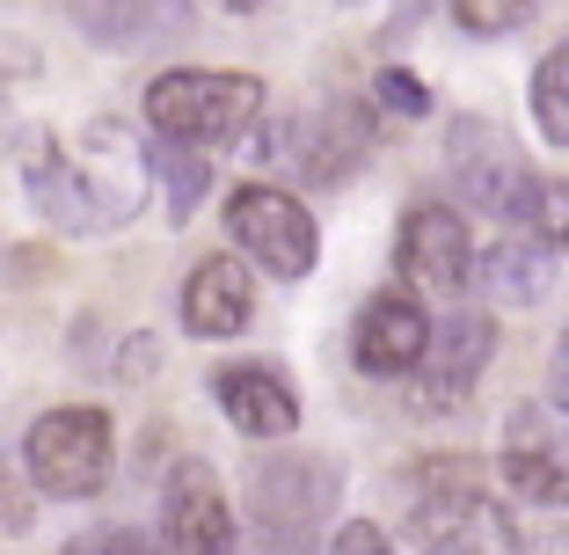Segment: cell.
I'll return each mask as SVG.
<instances>
[{
	"mask_svg": "<svg viewBox=\"0 0 569 555\" xmlns=\"http://www.w3.org/2000/svg\"><path fill=\"white\" fill-rule=\"evenodd\" d=\"M147 118L161 139L183 147H227L263 118V81L256 73H212V67H176L147 88Z\"/></svg>",
	"mask_w": 569,
	"mask_h": 555,
	"instance_id": "1",
	"label": "cell"
},
{
	"mask_svg": "<svg viewBox=\"0 0 569 555\" xmlns=\"http://www.w3.org/2000/svg\"><path fill=\"white\" fill-rule=\"evenodd\" d=\"M336 460L321 454H270L256 460V483H249V534H263L270 548L284 555H307L321 534V519L336 512Z\"/></svg>",
	"mask_w": 569,
	"mask_h": 555,
	"instance_id": "2",
	"label": "cell"
},
{
	"mask_svg": "<svg viewBox=\"0 0 569 555\" xmlns=\"http://www.w3.org/2000/svg\"><path fill=\"white\" fill-rule=\"evenodd\" d=\"M22 468L44 497H96L118 468V438H110V417L102 409H44L22 438Z\"/></svg>",
	"mask_w": 569,
	"mask_h": 555,
	"instance_id": "3",
	"label": "cell"
},
{
	"mask_svg": "<svg viewBox=\"0 0 569 555\" xmlns=\"http://www.w3.org/2000/svg\"><path fill=\"white\" fill-rule=\"evenodd\" d=\"M409 541L417 555H519V526L497 497H482L460 475H431L409 505Z\"/></svg>",
	"mask_w": 569,
	"mask_h": 555,
	"instance_id": "4",
	"label": "cell"
},
{
	"mask_svg": "<svg viewBox=\"0 0 569 555\" xmlns=\"http://www.w3.org/2000/svg\"><path fill=\"white\" fill-rule=\"evenodd\" d=\"M446 169H452L460 205H475V212H489V219H519V227H533L540 184H533V169L519 161V147H511L497 125H482V118H460V125H452Z\"/></svg>",
	"mask_w": 569,
	"mask_h": 555,
	"instance_id": "5",
	"label": "cell"
},
{
	"mask_svg": "<svg viewBox=\"0 0 569 555\" xmlns=\"http://www.w3.org/2000/svg\"><path fill=\"white\" fill-rule=\"evenodd\" d=\"M227 235L270 278H307L321 256V235H315V219H307V205L278 184H241L227 198Z\"/></svg>",
	"mask_w": 569,
	"mask_h": 555,
	"instance_id": "6",
	"label": "cell"
},
{
	"mask_svg": "<svg viewBox=\"0 0 569 555\" xmlns=\"http://www.w3.org/2000/svg\"><path fill=\"white\" fill-rule=\"evenodd\" d=\"M503 483L533 505H569V409L562 403H526L503 424Z\"/></svg>",
	"mask_w": 569,
	"mask_h": 555,
	"instance_id": "7",
	"label": "cell"
},
{
	"mask_svg": "<svg viewBox=\"0 0 569 555\" xmlns=\"http://www.w3.org/2000/svg\"><path fill=\"white\" fill-rule=\"evenodd\" d=\"M161 541L176 555H234L241 526L227 512V489L204 460H176L161 483Z\"/></svg>",
	"mask_w": 569,
	"mask_h": 555,
	"instance_id": "8",
	"label": "cell"
},
{
	"mask_svg": "<svg viewBox=\"0 0 569 555\" xmlns=\"http://www.w3.org/2000/svg\"><path fill=\"white\" fill-rule=\"evenodd\" d=\"M489 358H497V321L489 315H446L431 329L423 366H417V409H431V417L460 409L475 395V380H482Z\"/></svg>",
	"mask_w": 569,
	"mask_h": 555,
	"instance_id": "9",
	"label": "cell"
},
{
	"mask_svg": "<svg viewBox=\"0 0 569 555\" xmlns=\"http://www.w3.org/2000/svg\"><path fill=\"white\" fill-rule=\"evenodd\" d=\"M395 264H402L409 286H431V293L475 286L468 219L452 212V205H409V212H402V235H395Z\"/></svg>",
	"mask_w": 569,
	"mask_h": 555,
	"instance_id": "10",
	"label": "cell"
},
{
	"mask_svg": "<svg viewBox=\"0 0 569 555\" xmlns=\"http://www.w3.org/2000/svg\"><path fill=\"white\" fill-rule=\"evenodd\" d=\"M431 329L438 321L423 315L417 293H372L366 315H358V329H351V358L372 373V380H402V373L423 366Z\"/></svg>",
	"mask_w": 569,
	"mask_h": 555,
	"instance_id": "11",
	"label": "cell"
},
{
	"mask_svg": "<svg viewBox=\"0 0 569 555\" xmlns=\"http://www.w3.org/2000/svg\"><path fill=\"white\" fill-rule=\"evenodd\" d=\"M212 395L227 409V424L249 438H292L300 432V395L270 358H234V366L212 373Z\"/></svg>",
	"mask_w": 569,
	"mask_h": 555,
	"instance_id": "12",
	"label": "cell"
},
{
	"mask_svg": "<svg viewBox=\"0 0 569 555\" xmlns=\"http://www.w3.org/2000/svg\"><path fill=\"white\" fill-rule=\"evenodd\" d=\"M73 30L102 51H147V44H176L190 37V0H67Z\"/></svg>",
	"mask_w": 569,
	"mask_h": 555,
	"instance_id": "13",
	"label": "cell"
},
{
	"mask_svg": "<svg viewBox=\"0 0 569 555\" xmlns=\"http://www.w3.org/2000/svg\"><path fill=\"white\" fill-rule=\"evenodd\" d=\"M249 315H256L249 264H234V256H204V264L183 278V329H190V337H204V344L241 337Z\"/></svg>",
	"mask_w": 569,
	"mask_h": 555,
	"instance_id": "14",
	"label": "cell"
},
{
	"mask_svg": "<svg viewBox=\"0 0 569 555\" xmlns=\"http://www.w3.org/2000/svg\"><path fill=\"white\" fill-rule=\"evenodd\" d=\"M372 147V125L358 118L351 102H329V110H315V118L300 125V161L292 169H307L315 184H343V176L366 161Z\"/></svg>",
	"mask_w": 569,
	"mask_h": 555,
	"instance_id": "15",
	"label": "cell"
},
{
	"mask_svg": "<svg viewBox=\"0 0 569 555\" xmlns=\"http://www.w3.org/2000/svg\"><path fill=\"white\" fill-rule=\"evenodd\" d=\"M475 286L497 307H533L540 293H548V256H540L533 241H497V249L475 264Z\"/></svg>",
	"mask_w": 569,
	"mask_h": 555,
	"instance_id": "16",
	"label": "cell"
},
{
	"mask_svg": "<svg viewBox=\"0 0 569 555\" xmlns=\"http://www.w3.org/2000/svg\"><path fill=\"white\" fill-rule=\"evenodd\" d=\"M153 169H161V190H168V212L176 219H190L204 205V190H212L204 147H183V139H161V147H153Z\"/></svg>",
	"mask_w": 569,
	"mask_h": 555,
	"instance_id": "17",
	"label": "cell"
},
{
	"mask_svg": "<svg viewBox=\"0 0 569 555\" xmlns=\"http://www.w3.org/2000/svg\"><path fill=\"white\" fill-rule=\"evenodd\" d=\"M533 125L548 147H569V37L533 67Z\"/></svg>",
	"mask_w": 569,
	"mask_h": 555,
	"instance_id": "18",
	"label": "cell"
},
{
	"mask_svg": "<svg viewBox=\"0 0 569 555\" xmlns=\"http://www.w3.org/2000/svg\"><path fill=\"white\" fill-rule=\"evenodd\" d=\"M452 16H460L468 37H503V30H519V22L533 16V0H452Z\"/></svg>",
	"mask_w": 569,
	"mask_h": 555,
	"instance_id": "19",
	"label": "cell"
},
{
	"mask_svg": "<svg viewBox=\"0 0 569 555\" xmlns=\"http://www.w3.org/2000/svg\"><path fill=\"white\" fill-rule=\"evenodd\" d=\"M372 96H380L395 118H423V110H431V88H423L417 73H402V67H387L380 81H372Z\"/></svg>",
	"mask_w": 569,
	"mask_h": 555,
	"instance_id": "20",
	"label": "cell"
},
{
	"mask_svg": "<svg viewBox=\"0 0 569 555\" xmlns=\"http://www.w3.org/2000/svg\"><path fill=\"white\" fill-rule=\"evenodd\" d=\"M59 555H153V541H147V534H132V526H96V534L67 541Z\"/></svg>",
	"mask_w": 569,
	"mask_h": 555,
	"instance_id": "21",
	"label": "cell"
},
{
	"mask_svg": "<svg viewBox=\"0 0 569 555\" xmlns=\"http://www.w3.org/2000/svg\"><path fill=\"white\" fill-rule=\"evenodd\" d=\"M533 227L569 256V184H540V212H533Z\"/></svg>",
	"mask_w": 569,
	"mask_h": 555,
	"instance_id": "22",
	"label": "cell"
},
{
	"mask_svg": "<svg viewBox=\"0 0 569 555\" xmlns=\"http://www.w3.org/2000/svg\"><path fill=\"white\" fill-rule=\"evenodd\" d=\"M329 555H395V541H387L372 519H351V526H336Z\"/></svg>",
	"mask_w": 569,
	"mask_h": 555,
	"instance_id": "23",
	"label": "cell"
},
{
	"mask_svg": "<svg viewBox=\"0 0 569 555\" xmlns=\"http://www.w3.org/2000/svg\"><path fill=\"white\" fill-rule=\"evenodd\" d=\"M30 519H37V512H30V489H22L16 475H8V460H0V534H22Z\"/></svg>",
	"mask_w": 569,
	"mask_h": 555,
	"instance_id": "24",
	"label": "cell"
},
{
	"mask_svg": "<svg viewBox=\"0 0 569 555\" xmlns=\"http://www.w3.org/2000/svg\"><path fill=\"white\" fill-rule=\"evenodd\" d=\"M548 403H562V409H569V344L548 358Z\"/></svg>",
	"mask_w": 569,
	"mask_h": 555,
	"instance_id": "25",
	"label": "cell"
},
{
	"mask_svg": "<svg viewBox=\"0 0 569 555\" xmlns=\"http://www.w3.org/2000/svg\"><path fill=\"white\" fill-rule=\"evenodd\" d=\"M234 555H284V548H270L263 534H249V541H234Z\"/></svg>",
	"mask_w": 569,
	"mask_h": 555,
	"instance_id": "26",
	"label": "cell"
},
{
	"mask_svg": "<svg viewBox=\"0 0 569 555\" xmlns=\"http://www.w3.org/2000/svg\"><path fill=\"white\" fill-rule=\"evenodd\" d=\"M219 8H234V16H249V8H263V0H219Z\"/></svg>",
	"mask_w": 569,
	"mask_h": 555,
	"instance_id": "27",
	"label": "cell"
}]
</instances>
